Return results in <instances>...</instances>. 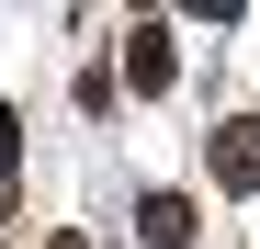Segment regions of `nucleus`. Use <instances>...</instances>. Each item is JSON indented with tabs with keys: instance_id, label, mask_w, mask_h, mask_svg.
I'll use <instances>...</instances> for the list:
<instances>
[{
	"instance_id": "1",
	"label": "nucleus",
	"mask_w": 260,
	"mask_h": 249,
	"mask_svg": "<svg viewBox=\"0 0 260 249\" xmlns=\"http://www.w3.org/2000/svg\"><path fill=\"white\" fill-rule=\"evenodd\" d=\"M124 79H136V91H170V79H181V34H170L158 12L124 23Z\"/></svg>"
},
{
	"instance_id": "2",
	"label": "nucleus",
	"mask_w": 260,
	"mask_h": 249,
	"mask_svg": "<svg viewBox=\"0 0 260 249\" xmlns=\"http://www.w3.org/2000/svg\"><path fill=\"white\" fill-rule=\"evenodd\" d=\"M204 159H215L226 193H260V113H226V124L204 136Z\"/></svg>"
},
{
	"instance_id": "3",
	"label": "nucleus",
	"mask_w": 260,
	"mask_h": 249,
	"mask_svg": "<svg viewBox=\"0 0 260 249\" xmlns=\"http://www.w3.org/2000/svg\"><path fill=\"white\" fill-rule=\"evenodd\" d=\"M136 238L147 249H192V193H147L136 204Z\"/></svg>"
},
{
	"instance_id": "4",
	"label": "nucleus",
	"mask_w": 260,
	"mask_h": 249,
	"mask_svg": "<svg viewBox=\"0 0 260 249\" xmlns=\"http://www.w3.org/2000/svg\"><path fill=\"white\" fill-rule=\"evenodd\" d=\"M12 170H23V113L0 102V193H12Z\"/></svg>"
},
{
	"instance_id": "5",
	"label": "nucleus",
	"mask_w": 260,
	"mask_h": 249,
	"mask_svg": "<svg viewBox=\"0 0 260 249\" xmlns=\"http://www.w3.org/2000/svg\"><path fill=\"white\" fill-rule=\"evenodd\" d=\"M46 249H91V238H79V227H57V238H46Z\"/></svg>"
}]
</instances>
